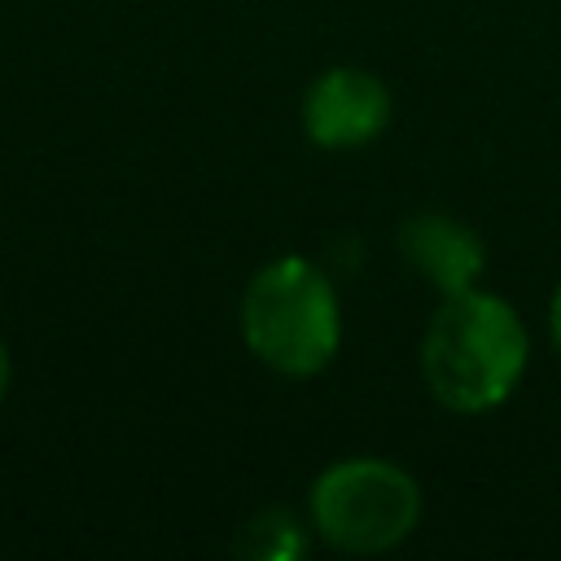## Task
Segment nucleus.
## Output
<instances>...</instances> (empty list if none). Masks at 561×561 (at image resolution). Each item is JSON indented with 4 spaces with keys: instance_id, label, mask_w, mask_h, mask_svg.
<instances>
[{
    "instance_id": "0eeeda50",
    "label": "nucleus",
    "mask_w": 561,
    "mask_h": 561,
    "mask_svg": "<svg viewBox=\"0 0 561 561\" xmlns=\"http://www.w3.org/2000/svg\"><path fill=\"white\" fill-rule=\"evenodd\" d=\"M548 333H552V346L561 351V280H557V289L548 298Z\"/></svg>"
},
{
    "instance_id": "39448f33",
    "label": "nucleus",
    "mask_w": 561,
    "mask_h": 561,
    "mask_svg": "<svg viewBox=\"0 0 561 561\" xmlns=\"http://www.w3.org/2000/svg\"><path fill=\"white\" fill-rule=\"evenodd\" d=\"M399 254L438 294L473 289L478 276H482V267H486L482 237L469 224H460V219H451L443 210H416V215H408L403 228H399Z\"/></svg>"
},
{
    "instance_id": "20e7f679",
    "label": "nucleus",
    "mask_w": 561,
    "mask_h": 561,
    "mask_svg": "<svg viewBox=\"0 0 561 561\" xmlns=\"http://www.w3.org/2000/svg\"><path fill=\"white\" fill-rule=\"evenodd\" d=\"M302 131L316 149H364L373 145L394 114L390 88L364 70V66H329L311 79V88L302 92Z\"/></svg>"
},
{
    "instance_id": "7ed1b4c3",
    "label": "nucleus",
    "mask_w": 561,
    "mask_h": 561,
    "mask_svg": "<svg viewBox=\"0 0 561 561\" xmlns=\"http://www.w3.org/2000/svg\"><path fill=\"white\" fill-rule=\"evenodd\" d=\"M307 517L320 543L351 557H381L416 530L421 486L386 456H346L311 482Z\"/></svg>"
},
{
    "instance_id": "f257e3e1",
    "label": "nucleus",
    "mask_w": 561,
    "mask_h": 561,
    "mask_svg": "<svg viewBox=\"0 0 561 561\" xmlns=\"http://www.w3.org/2000/svg\"><path fill=\"white\" fill-rule=\"evenodd\" d=\"M530 333L513 302L491 289L443 294L421 337L425 390L460 416L500 408L526 377Z\"/></svg>"
},
{
    "instance_id": "f03ea898",
    "label": "nucleus",
    "mask_w": 561,
    "mask_h": 561,
    "mask_svg": "<svg viewBox=\"0 0 561 561\" xmlns=\"http://www.w3.org/2000/svg\"><path fill=\"white\" fill-rule=\"evenodd\" d=\"M241 337L280 377L324 373L342 346V302L329 272L302 254L263 263L241 294Z\"/></svg>"
},
{
    "instance_id": "423d86ee",
    "label": "nucleus",
    "mask_w": 561,
    "mask_h": 561,
    "mask_svg": "<svg viewBox=\"0 0 561 561\" xmlns=\"http://www.w3.org/2000/svg\"><path fill=\"white\" fill-rule=\"evenodd\" d=\"M237 552L250 561H294L307 552V530L294 513L285 508H263L254 513L241 535H237Z\"/></svg>"
},
{
    "instance_id": "6e6552de",
    "label": "nucleus",
    "mask_w": 561,
    "mask_h": 561,
    "mask_svg": "<svg viewBox=\"0 0 561 561\" xmlns=\"http://www.w3.org/2000/svg\"><path fill=\"white\" fill-rule=\"evenodd\" d=\"M9 381H13V355H9V346L0 337V403L9 399Z\"/></svg>"
}]
</instances>
